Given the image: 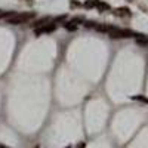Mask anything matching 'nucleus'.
I'll return each mask as SVG.
<instances>
[{
    "label": "nucleus",
    "instance_id": "1",
    "mask_svg": "<svg viewBox=\"0 0 148 148\" xmlns=\"http://www.w3.org/2000/svg\"><path fill=\"white\" fill-rule=\"evenodd\" d=\"M36 16L34 12H22V14H14L8 18V24L10 25H21V24H25L28 21H31Z\"/></svg>",
    "mask_w": 148,
    "mask_h": 148
},
{
    "label": "nucleus",
    "instance_id": "2",
    "mask_svg": "<svg viewBox=\"0 0 148 148\" xmlns=\"http://www.w3.org/2000/svg\"><path fill=\"white\" fill-rule=\"evenodd\" d=\"M110 37H113V39H126V37H132L135 36L133 31L130 30H125V28H117V27H113L110 31H108Z\"/></svg>",
    "mask_w": 148,
    "mask_h": 148
},
{
    "label": "nucleus",
    "instance_id": "3",
    "mask_svg": "<svg viewBox=\"0 0 148 148\" xmlns=\"http://www.w3.org/2000/svg\"><path fill=\"white\" fill-rule=\"evenodd\" d=\"M55 30H56V24L49 21V22L43 24V25H40V27H36L34 28V34L36 36H42V34H46V33H52Z\"/></svg>",
    "mask_w": 148,
    "mask_h": 148
},
{
    "label": "nucleus",
    "instance_id": "4",
    "mask_svg": "<svg viewBox=\"0 0 148 148\" xmlns=\"http://www.w3.org/2000/svg\"><path fill=\"white\" fill-rule=\"evenodd\" d=\"M116 16H130V9L129 8H117L114 9Z\"/></svg>",
    "mask_w": 148,
    "mask_h": 148
},
{
    "label": "nucleus",
    "instance_id": "5",
    "mask_svg": "<svg viewBox=\"0 0 148 148\" xmlns=\"http://www.w3.org/2000/svg\"><path fill=\"white\" fill-rule=\"evenodd\" d=\"M98 3H99V0H86V2L83 3V6L86 9H92V8H96Z\"/></svg>",
    "mask_w": 148,
    "mask_h": 148
},
{
    "label": "nucleus",
    "instance_id": "6",
    "mask_svg": "<svg viewBox=\"0 0 148 148\" xmlns=\"http://www.w3.org/2000/svg\"><path fill=\"white\" fill-rule=\"evenodd\" d=\"M98 9H99L101 12H105V10H110L111 8H110V5L108 3H105V2H102V0H99V3H98V6H96Z\"/></svg>",
    "mask_w": 148,
    "mask_h": 148
},
{
    "label": "nucleus",
    "instance_id": "7",
    "mask_svg": "<svg viewBox=\"0 0 148 148\" xmlns=\"http://www.w3.org/2000/svg\"><path fill=\"white\" fill-rule=\"evenodd\" d=\"M136 43L138 45H141V46H145V47H148V37H136Z\"/></svg>",
    "mask_w": 148,
    "mask_h": 148
},
{
    "label": "nucleus",
    "instance_id": "8",
    "mask_svg": "<svg viewBox=\"0 0 148 148\" xmlns=\"http://www.w3.org/2000/svg\"><path fill=\"white\" fill-rule=\"evenodd\" d=\"M46 22H49V18L46 16V18H42V19H39V21H36L34 22V27H40V25H43V24H46Z\"/></svg>",
    "mask_w": 148,
    "mask_h": 148
},
{
    "label": "nucleus",
    "instance_id": "9",
    "mask_svg": "<svg viewBox=\"0 0 148 148\" xmlns=\"http://www.w3.org/2000/svg\"><path fill=\"white\" fill-rule=\"evenodd\" d=\"M65 28L71 31V30H76V28H77V25H76V24H73V22L70 21V22H67V24H65Z\"/></svg>",
    "mask_w": 148,
    "mask_h": 148
},
{
    "label": "nucleus",
    "instance_id": "10",
    "mask_svg": "<svg viewBox=\"0 0 148 148\" xmlns=\"http://www.w3.org/2000/svg\"><path fill=\"white\" fill-rule=\"evenodd\" d=\"M71 22L77 25L79 22H84V18H83V16H76V18H73V19H71Z\"/></svg>",
    "mask_w": 148,
    "mask_h": 148
},
{
    "label": "nucleus",
    "instance_id": "11",
    "mask_svg": "<svg viewBox=\"0 0 148 148\" xmlns=\"http://www.w3.org/2000/svg\"><path fill=\"white\" fill-rule=\"evenodd\" d=\"M133 99H138V101H142V102H147L148 104V99H147V98H144V96H133Z\"/></svg>",
    "mask_w": 148,
    "mask_h": 148
},
{
    "label": "nucleus",
    "instance_id": "12",
    "mask_svg": "<svg viewBox=\"0 0 148 148\" xmlns=\"http://www.w3.org/2000/svg\"><path fill=\"white\" fill-rule=\"evenodd\" d=\"M8 15H14V12H3V10H0V18H3V16H8Z\"/></svg>",
    "mask_w": 148,
    "mask_h": 148
},
{
    "label": "nucleus",
    "instance_id": "13",
    "mask_svg": "<svg viewBox=\"0 0 148 148\" xmlns=\"http://www.w3.org/2000/svg\"><path fill=\"white\" fill-rule=\"evenodd\" d=\"M84 147H86V144H84V142H80V144L77 145V148H84Z\"/></svg>",
    "mask_w": 148,
    "mask_h": 148
},
{
    "label": "nucleus",
    "instance_id": "14",
    "mask_svg": "<svg viewBox=\"0 0 148 148\" xmlns=\"http://www.w3.org/2000/svg\"><path fill=\"white\" fill-rule=\"evenodd\" d=\"M0 148H9V147H6V145H0Z\"/></svg>",
    "mask_w": 148,
    "mask_h": 148
}]
</instances>
